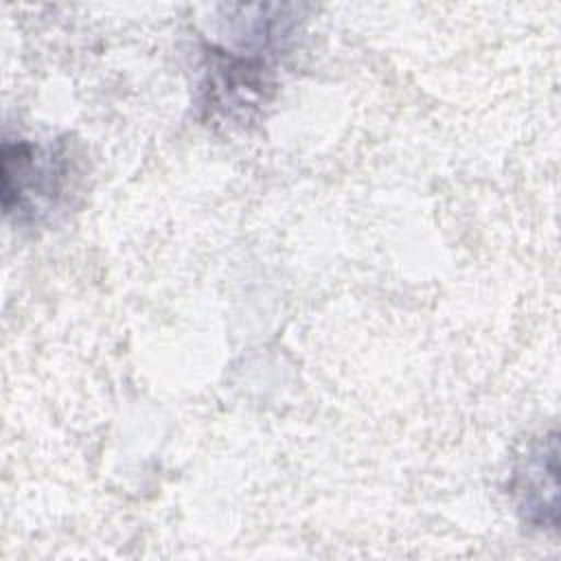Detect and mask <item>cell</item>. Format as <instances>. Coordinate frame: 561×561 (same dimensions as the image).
Returning a JSON list of instances; mask_svg holds the SVG:
<instances>
[{
    "mask_svg": "<svg viewBox=\"0 0 561 561\" xmlns=\"http://www.w3.org/2000/svg\"><path fill=\"white\" fill-rule=\"evenodd\" d=\"M75 178V151L66 140L35 145L9 138L2 145V206L18 224H39L66 197Z\"/></svg>",
    "mask_w": 561,
    "mask_h": 561,
    "instance_id": "1",
    "label": "cell"
},
{
    "mask_svg": "<svg viewBox=\"0 0 561 561\" xmlns=\"http://www.w3.org/2000/svg\"><path fill=\"white\" fill-rule=\"evenodd\" d=\"M511 491L519 513L537 528H557V438L535 443L513 471Z\"/></svg>",
    "mask_w": 561,
    "mask_h": 561,
    "instance_id": "2",
    "label": "cell"
}]
</instances>
